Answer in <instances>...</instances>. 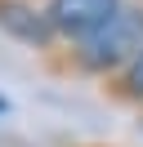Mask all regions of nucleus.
<instances>
[{
    "label": "nucleus",
    "instance_id": "obj_5",
    "mask_svg": "<svg viewBox=\"0 0 143 147\" xmlns=\"http://www.w3.org/2000/svg\"><path fill=\"white\" fill-rule=\"evenodd\" d=\"M5 111H9V98H0V116H5Z\"/></svg>",
    "mask_w": 143,
    "mask_h": 147
},
{
    "label": "nucleus",
    "instance_id": "obj_4",
    "mask_svg": "<svg viewBox=\"0 0 143 147\" xmlns=\"http://www.w3.org/2000/svg\"><path fill=\"white\" fill-rule=\"evenodd\" d=\"M103 89L112 94L116 102H130V107H143V49L130 58V63L121 67V71L112 76V80H103Z\"/></svg>",
    "mask_w": 143,
    "mask_h": 147
},
{
    "label": "nucleus",
    "instance_id": "obj_1",
    "mask_svg": "<svg viewBox=\"0 0 143 147\" xmlns=\"http://www.w3.org/2000/svg\"><path fill=\"white\" fill-rule=\"evenodd\" d=\"M63 49H67L58 58L63 71L80 76V80H112L143 49V0H125L98 31H89L85 40L63 45Z\"/></svg>",
    "mask_w": 143,
    "mask_h": 147
},
{
    "label": "nucleus",
    "instance_id": "obj_2",
    "mask_svg": "<svg viewBox=\"0 0 143 147\" xmlns=\"http://www.w3.org/2000/svg\"><path fill=\"white\" fill-rule=\"evenodd\" d=\"M125 0H45V22H49L58 45H76L89 31H98Z\"/></svg>",
    "mask_w": 143,
    "mask_h": 147
},
{
    "label": "nucleus",
    "instance_id": "obj_3",
    "mask_svg": "<svg viewBox=\"0 0 143 147\" xmlns=\"http://www.w3.org/2000/svg\"><path fill=\"white\" fill-rule=\"evenodd\" d=\"M0 36L18 40V45L36 49V54H54L58 49L49 22H45V9L36 0H0Z\"/></svg>",
    "mask_w": 143,
    "mask_h": 147
}]
</instances>
